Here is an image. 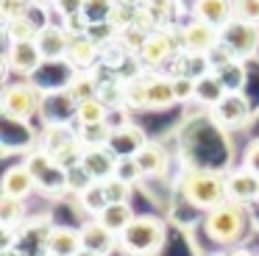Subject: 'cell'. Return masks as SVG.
<instances>
[{
    "mask_svg": "<svg viewBox=\"0 0 259 256\" xmlns=\"http://www.w3.org/2000/svg\"><path fill=\"white\" fill-rule=\"evenodd\" d=\"M181 198L192 206V209L209 211L214 206H220L223 200H229V192H226V176L218 170H203V167H195V170H187L181 176Z\"/></svg>",
    "mask_w": 259,
    "mask_h": 256,
    "instance_id": "cell-1",
    "label": "cell"
},
{
    "mask_svg": "<svg viewBox=\"0 0 259 256\" xmlns=\"http://www.w3.org/2000/svg\"><path fill=\"white\" fill-rule=\"evenodd\" d=\"M203 231L212 242L231 248L237 245L248 231V211L245 203H237V200H223L220 206L206 211L203 217Z\"/></svg>",
    "mask_w": 259,
    "mask_h": 256,
    "instance_id": "cell-2",
    "label": "cell"
},
{
    "mask_svg": "<svg viewBox=\"0 0 259 256\" xmlns=\"http://www.w3.org/2000/svg\"><path fill=\"white\" fill-rule=\"evenodd\" d=\"M167 239V226L156 215H137L120 234V248L125 256H156Z\"/></svg>",
    "mask_w": 259,
    "mask_h": 256,
    "instance_id": "cell-3",
    "label": "cell"
},
{
    "mask_svg": "<svg viewBox=\"0 0 259 256\" xmlns=\"http://www.w3.org/2000/svg\"><path fill=\"white\" fill-rule=\"evenodd\" d=\"M45 106V92L34 78H17V81L3 87V98H0V111L6 120L14 122H28L36 114H42Z\"/></svg>",
    "mask_w": 259,
    "mask_h": 256,
    "instance_id": "cell-4",
    "label": "cell"
},
{
    "mask_svg": "<svg viewBox=\"0 0 259 256\" xmlns=\"http://www.w3.org/2000/svg\"><path fill=\"white\" fill-rule=\"evenodd\" d=\"M39 150H45L48 156L59 161V164L67 170L73 164H81V153H84V145L78 139V131L70 128L67 122H45L39 134Z\"/></svg>",
    "mask_w": 259,
    "mask_h": 256,
    "instance_id": "cell-5",
    "label": "cell"
},
{
    "mask_svg": "<svg viewBox=\"0 0 259 256\" xmlns=\"http://www.w3.org/2000/svg\"><path fill=\"white\" fill-rule=\"evenodd\" d=\"M25 164H28V170H31V176H34L39 192H45V195L67 192V170H64L53 156H48L45 150H34V153H28Z\"/></svg>",
    "mask_w": 259,
    "mask_h": 256,
    "instance_id": "cell-6",
    "label": "cell"
},
{
    "mask_svg": "<svg viewBox=\"0 0 259 256\" xmlns=\"http://www.w3.org/2000/svg\"><path fill=\"white\" fill-rule=\"evenodd\" d=\"M179 48H181L179 33L170 31V28H164V25H159V28H153V31L145 33L140 50H137V59L142 61V67H151V70H156L159 64H164V61L173 59Z\"/></svg>",
    "mask_w": 259,
    "mask_h": 256,
    "instance_id": "cell-7",
    "label": "cell"
},
{
    "mask_svg": "<svg viewBox=\"0 0 259 256\" xmlns=\"http://www.w3.org/2000/svg\"><path fill=\"white\" fill-rule=\"evenodd\" d=\"M220 33H223V42L220 45L234 59L248 61L259 53V25H253V22H245L240 17H234V20H229L220 28Z\"/></svg>",
    "mask_w": 259,
    "mask_h": 256,
    "instance_id": "cell-8",
    "label": "cell"
},
{
    "mask_svg": "<svg viewBox=\"0 0 259 256\" xmlns=\"http://www.w3.org/2000/svg\"><path fill=\"white\" fill-rule=\"evenodd\" d=\"M179 42H181V50H187V53L212 56L214 50L220 48V42H223V33H220V28L212 25V22H203V20H195V17H192V20L179 31Z\"/></svg>",
    "mask_w": 259,
    "mask_h": 256,
    "instance_id": "cell-9",
    "label": "cell"
},
{
    "mask_svg": "<svg viewBox=\"0 0 259 256\" xmlns=\"http://www.w3.org/2000/svg\"><path fill=\"white\" fill-rule=\"evenodd\" d=\"M209 117L220 131H237L251 120V103L242 92H226V98L209 109Z\"/></svg>",
    "mask_w": 259,
    "mask_h": 256,
    "instance_id": "cell-10",
    "label": "cell"
},
{
    "mask_svg": "<svg viewBox=\"0 0 259 256\" xmlns=\"http://www.w3.org/2000/svg\"><path fill=\"white\" fill-rule=\"evenodd\" d=\"M3 61H6L9 72H14L17 78H34L42 70V64H45L34 39H28V42H9Z\"/></svg>",
    "mask_w": 259,
    "mask_h": 256,
    "instance_id": "cell-11",
    "label": "cell"
},
{
    "mask_svg": "<svg viewBox=\"0 0 259 256\" xmlns=\"http://www.w3.org/2000/svg\"><path fill=\"white\" fill-rule=\"evenodd\" d=\"M70 39H73V33L67 31V25L45 20L39 25V33H36L34 42H36V48H39V53L45 61H67Z\"/></svg>",
    "mask_w": 259,
    "mask_h": 256,
    "instance_id": "cell-12",
    "label": "cell"
},
{
    "mask_svg": "<svg viewBox=\"0 0 259 256\" xmlns=\"http://www.w3.org/2000/svg\"><path fill=\"white\" fill-rule=\"evenodd\" d=\"M81 242H84V250H92L98 256H109L120 248V237L112 228L103 226L98 217H92L81 226Z\"/></svg>",
    "mask_w": 259,
    "mask_h": 256,
    "instance_id": "cell-13",
    "label": "cell"
},
{
    "mask_svg": "<svg viewBox=\"0 0 259 256\" xmlns=\"http://www.w3.org/2000/svg\"><path fill=\"white\" fill-rule=\"evenodd\" d=\"M226 192H229V200H237V203H253L259 192V173H253L251 167L240 164L237 170L226 173Z\"/></svg>",
    "mask_w": 259,
    "mask_h": 256,
    "instance_id": "cell-14",
    "label": "cell"
},
{
    "mask_svg": "<svg viewBox=\"0 0 259 256\" xmlns=\"http://www.w3.org/2000/svg\"><path fill=\"white\" fill-rule=\"evenodd\" d=\"M103 53V45L98 39H92L90 33H73L70 39V50H67V64L73 70H92L95 61L101 59Z\"/></svg>",
    "mask_w": 259,
    "mask_h": 256,
    "instance_id": "cell-15",
    "label": "cell"
},
{
    "mask_svg": "<svg viewBox=\"0 0 259 256\" xmlns=\"http://www.w3.org/2000/svg\"><path fill=\"white\" fill-rule=\"evenodd\" d=\"M148 142L145 131L134 122H120V125L112 128V137H109V148L117 159H125V156H137L140 148Z\"/></svg>",
    "mask_w": 259,
    "mask_h": 256,
    "instance_id": "cell-16",
    "label": "cell"
},
{
    "mask_svg": "<svg viewBox=\"0 0 259 256\" xmlns=\"http://www.w3.org/2000/svg\"><path fill=\"white\" fill-rule=\"evenodd\" d=\"M134 159H137V164H140V170H142L145 178H162L164 173L170 170L167 148H164L162 142H153V139H148V142L142 145L140 153H137Z\"/></svg>",
    "mask_w": 259,
    "mask_h": 256,
    "instance_id": "cell-17",
    "label": "cell"
},
{
    "mask_svg": "<svg viewBox=\"0 0 259 256\" xmlns=\"http://www.w3.org/2000/svg\"><path fill=\"white\" fill-rule=\"evenodd\" d=\"M81 167L92 176V181H106V178H112L114 170H117V156L112 153L109 145H103V148H84V153H81Z\"/></svg>",
    "mask_w": 259,
    "mask_h": 256,
    "instance_id": "cell-18",
    "label": "cell"
},
{
    "mask_svg": "<svg viewBox=\"0 0 259 256\" xmlns=\"http://www.w3.org/2000/svg\"><path fill=\"white\" fill-rule=\"evenodd\" d=\"M78 250H84L81 228L51 226V234H48V256H75Z\"/></svg>",
    "mask_w": 259,
    "mask_h": 256,
    "instance_id": "cell-19",
    "label": "cell"
},
{
    "mask_svg": "<svg viewBox=\"0 0 259 256\" xmlns=\"http://www.w3.org/2000/svg\"><path fill=\"white\" fill-rule=\"evenodd\" d=\"M192 17L223 28L234 20V0H192Z\"/></svg>",
    "mask_w": 259,
    "mask_h": 256,
    "instance_id": "cell-20",
    "label": "cell"
},
{
    "mask_svg": "<svg viewBox=\"0 0 259 256\" xmlns=\"http://www.w3.org/2000/svg\"><path fill=\"white\" fill-rule=\"evenodd\" d=\"M34 189H36V181H34V176H31V170H28L25 161L23 164L9 167V170L3 173V195H9V198L25 200Z\"/></svg>",
    "mask_w": 259,
    "mask_h": 256,
    "instance_id": "cell-21",
    "label": "cell"
},
{
    "mask_svg": "<svg viewBox=\"0 0 259 256\" xmlns=\"http://www.w3.org/2000/svg\"><path fill=\"white\" fill-rule=\"evenodd\" d=\"M176 89H173V75L162 72H148V109H170L176 106Z\"/></svg>",
    "mask_w": 259,
    "mask_h": 256,
    "instance_id": "cell-22",
    "label": "cell"
},
{
    "mask_svg": "<svg viewBox=\"0 0 259 256\" xmlns=\"http://www.w3.org/2000/svg\"><path fill=\"white\" fill-rule=\"evenodd\" d=\"M212 70H214V75L223 81V87L229 89V92H242V89H245V61L242 59H234V56L229 53L223 61H218Z\"/></svg>",
    "mask_w": 259,
    "mask_h": 256,
    "instance_id": "cell-23",
    "label": "cell"
},
{
    "mask_svg": "<svg viewBox=\"0 0 259 256\" xmlns=\"http://www.w3.org/2000/svg\"><path fill=\"white\" fill-rule=\"evenodd\" d=\"M98 89H101V78H98L95 72L92 70H75L73 75H70L64 92H67V98L73 100V103H81V100H87V98H95Z\"/></svg>",
    "mask_w": 259,
    "mask_h": 256,
    "instance_id": "cell-24",
    "label": "cell"
},
{
    "mask_svg": "<svg viewBox=\"0 0 259 256\" xmlns=\"http://www.w3.org/2000/svg\"><path fill=\"white\" fill-rule=\"evenodd\" d=\"M109 114H112V109H109L106 103H103L101 98H87L81 100V103L73 106V117L78 125H95V122H109Z\"/></svg>",
    "mask_w": 259,
    "mask_h": 256,
    "instance_id": "cell-25",
    "label": "cell"
},
{
    "mask_svg": "<svg viewBox=\"0 0 259 256\" xmlns=\"http://www.w3.org/2000/svg\"><path fill=\"white\" fill-rule=\"evenodd\" d=\"M226 92H229V89H226L223 81L214 75V70L206 72V75H201V78L195 81V100H198V103H203L206 109L218 106L220 100L226 98Z\"/></svg>",
    "mask_w": 259,
    "mask_h": 256,
    "instance_id": "cell-26",
    "label": "cell"
},
{
    "mask_svg": "<svg viewBox=\"0 0 259 256\" xmlns=\"http://www.w3.org/2000/svg\"><path fill=\"white\" fill-rule=\"evenodd\" d=\"M42 22L31 20V14H20L12 17V20H3V33H6L9 42H28V39H36Z\"/></svg>",
    "mask_w": 259,
    "mask_h": 256,
    "instance_id": "cell-27",
    "label": "cell"
},
{
    "mask_svg": "<svg viewBox=\"0 0 259 256\" xmlns=\"http://www.w3.org/2000/svg\"><path fill=\"white\" fill-rule=\"evenodd\" d=\"M134 217H137V215H134V209H131L128 203H109L106 209L98 215V220H101L106 228H112V231L120 237V234L128 228V223L134 220Z\"/></svg>",
    "mask_w": 259,
    "mask_h": 256,
    "instance_id": "cell-28",
    "label": "cell"
},
{
    "mask_svg": "<svg viewBox=\"0 0 259 256\" xmlns=\"http://www.w3.org/2000/svg\"><path fill=\"white\" fill-rule=\"evenodd\" d=\"M0 223H3V231H6V242H9V237H12L14 228L25 223V206H23V200L3 195V198H0Z\"/></svg>",
    "mask_w": 259,
    "mask_h": 256,
    "instance_id": "cell-29",
    "label": "cell"
},
{
    "mask_svg": "<svg viewBox=\"0 0 259 256\" xmlns=\"http://www.w3.org/2000/svg\"><path fill=\"white\" fill-rule=\"evenodd\" d=\"M112 120L109 122H95V125H78V139L84 148H103L109 145V137H112Z\"/></svg>",
    "mask_w": 259,
    "mask_h": 256,
    "instance_id": "cell-30",
    "label": "cell"
},
{
    "mask_svg": "<svg viewBox=\"0 0 259 256\" xmlns=\"http://www.w3.org/2000/svg\"><path fill=\"white\" fill-rule=\"evenodd\" d=\"M114 6H117V0H84L81 17L87 20V25H103V22L112 20Z\"/></svg>",
    "mask_w": 259,
    "mask_h": 256,
    "instance_id": "cell-31",
    "label": "cell"
},
{
    "mask_svg": "<svg viewBox=\"0 0 259 256\" xmlns=\"http://www.w3.org/2000/svg\"><path fill=\"white\" fill-rule=\"evenodd\" d=\"M78 203H81V209H84V211H90L92 217H98L109 206V198H106V192H103V184L101 181L90 184V187L78 195Z\"/></svg>",
    "mask_w": 259,
    "mask_h": 256,
    "instance_id": "cell-32",
    "label": "cell"
},
{
    "mask_svg": "<svg viewBox=\"0 0 259 256\" xmlns=\"http://www.w3.org/2000/svg\"><path fill=\"white\" fill-rule=\"evenodd\" d=\"M101 184H103V192H106L109 203H128L131 200V189H134V184L123 181L120 176H112V178H106V181H101Z\"/></svg>",
    "mask_w": 259,
    "mask_h": 256,
    "instance_id": "cell-33",
    "label": "cell"
},
{
    "mask_svg": "<svg viewBox=\"0 0 259 256\" xmlns=\"http://www.w3.org/2000/svg\"><path fill=\"white\" fill-rule=\"evenodd\" d=\"M179 3L181 0H142V9L156 20V25H162V22H167L170 17H173V11Z\"/></svg>",
    "mask_w": 259,
    "mask_h": 256,
    "instance_id": "cell-34",
    "label": "cell"
},
{
    "mask_svg": "<svg viewBox=\"0 0 259 256\" xmlns=\"http://www.w3.org/2000/svg\"><path fill=\"white\" fill-rule=\"evenodd\" d=\"M90 184H95L92 181V176L84 170L81 164H73V167H67V192H75V195H81Z\"/></svg>",
    "mask_w": 259,
    "mask_h": 256,
    "instance_id": "cell-35",
    "label": "cell"
},
{
    "mask_svg": "<svg viewBox=\"0 0 259 256\" xmlns=\"http://www.w3.org/2000/svg\"><path fill=\"white\" fill-rule=\"evenodd\" d=\"M195 81H198V78L181 75V72H176V75H173V89H176V100H179V103L195 100Z\"/></svg>",
    "mask_w": 259,
    "mask_h": 256,
    "instance_id": "cell-36",
    "label": "cell"
},
{
    "mask_svg": "<svg viewBox=\"0 0 259 256\" xmlns=\"http://www.w3.org/2000/svg\"><path fill=\"white\" fill-rule=\"evenodd\" d=\"M114 176H120L123 181H128V184H134V181H140V178H145V176H142V170H140V164H137L134 156L117 159V170H114Z\"/></svg>",
    "mask_w": 259,
    "mask_h": 256,
    "instance_id": "cell-37",
    "label": "cell"
},
{
    "mask_svg": "<svg viewBox=\"0 0 259 256\" xmlns=\"http://www.w3.org/2000/svg\"><path fill=\"white\" fill-rule=\"evenodd\" d=\"M234 17L259 25V0H234Z\"/></svg>",
    "mask_w": 259,
    "mask_h": 256,
    "instance_id": "cell-38",
    "label": "cell"
},
{
    "mask_svg": "<svg viewBox=\"0 0 259 256\" xmlns=\"http://www.w3.org/2000/svg\"><path fill=\"white\" fill-rule=\"evenodd\" d=\"M53 9L62 14V20L81 17V11H84V0H53Z\"/></svg>",
    "mask_w": 259,
    "mask_h": 256,
    "instance_id": "cell-39",
    "label": "cell"
},
{
    "mask_svg": "<svg viewBox=\"0 0 259 256\" xmlns=\"http://www.w3.org/2000/svg\"><path fill=\"white\" fill-rule=\"evenodd\" d=\"M242 164H245V167H251L253 173H259V137L248 142L245 156H242Z\"/></svg>",
    "mask_w": 259,
    "mask_h": 256,
    "instance_id": "cell-40",
    "label": "cell"
},
{
    "mask_svg": "<svg viewBox=\"0 0 259 256\" xmlns=\"http://www.w3.org/2000/svg\"><path fill=\"white\" fill-rule=\"evenodd\" d=\"M0 256H23V250H20V248H14V245H3Z\"/></svg>",
    "mask_w": 259,
    "mask_h": 256,
    "instance_id": "cell-41",
    "label": "cell"
},
{
    "mask_svg": "<svg viewBox=\"0 0 259 256\" xmlns=\"http://www.w3.org/2000/svg\"><path fill=\"white\" fill-rule=\"evenodd\" d=\"M231 256H256L253 250H245V248H237V250H231Z\"/></svg>",
    "mask_w": 259,
    "mask_h": 256,
    "instance_id": "cell-42",
    "label": "cell"
},
{
    "mask_svg": "<svg viewBox=\"0 0 259 256\" xmlns=\"http://www.w3.org/2000/svg\"><path fill=\"white\" fill-rule=\"evenodd\" d=\"M75 256H98V253H92V250H78Z\"/></svg>",
    "mask_w": 259,
    "mask_h": 256,
    "instance_id": "cell-43",
    "label": "cell"
},
{
    "mask_svg": "<svg viewBox=\"0 0 259 256\" xmlns=\"http://www.w3.org/2000/svg\"><path fill=\"white\" fill-rule=\"evenodd\" d=\"M212 256H231V253H223V250H220V253H212Z\"/></svg>",
    "mask_w": 259,
    "mask_h": 256,
    "instance_id": "cell-44",
    "label": "cell"
},
{
    "mask_svg": "<svg viewBox=\"0 0 259 256\" xmlns=\"http://www.w3.org/2000/svg\"><path fill=\"white\" fill-rule=\"evenodd\" d=\"M256 203H259V192H256Z\"/></svg>",
    "mask_w": 259,
    "mask_h": 256,
    "instance_id": "cell-45",
    "label": "cell"
}]
</instances>
